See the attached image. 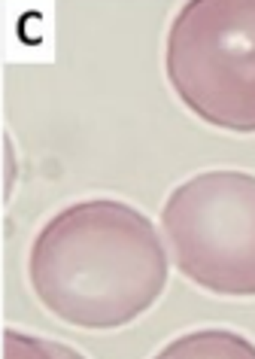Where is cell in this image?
I'll return each instance as SVG.
<instances>
[{
    "label": "cell",
    "mask_w": 255,
    "mask_h": 359,
    "mask_svg": "<svg viewBox=\"0 0 255 359\" xmlns=\"http://www.w3.org/2000/svg\"><path fill=\"white\" fill-rule=\"evenodd\" d=\"M34 295L52 317L79 329H118L161 299L167 256L158 231L125 201H79L34 238Z\"/></svg>",
    "instance_id": "obj_1"
},
{
    "label": "cell",
    "mask_w": 255,
    "mask_h": 359,
    "mask_svg": "<svg viewBox=\"0 0 255 359\" xmlns=\"http://www.w3.org/2000/svg\"><path fill=\"white\" fill-rule=\"evenodd\" d=\"M167 79L216 128L255 131V0H195L167 34Z\"/></svg>",
    "instance_id": "obj_2"
},
{
    "label": "cell",
    "mask_w": 255,
    "mask_h": 359,
    "mask_svg": "<svg viewBox=\"0 0 255 359\" xmlns=\"http://www.w3.org/2000/svg\"><path fill=\"white\" fill-rule=\"evenodd\" d=\"M161 229L182 277L213 295L255 299V174L219 168L186 180Z\"/></svg>",
    "instance_id": "obj_3"
},
{
    "label": "cell",
    "mask_w": 255,
    "mask_h": 359,
    "mask_svg": "<svg viewBox=\"0 0 255 359\" xmlns=\"http://www.w3.org/2000/svg\"><path fill=\"white\" fill-rule=\"evenodd\" d=\"M152 359H255V344L231 329H198L173 338Z\"/></svg>",
    "instance_id": "obj_4"
},
{
    "label": "cell",
    "mask_w": 255,
    "mask_h": 359,
    "mask_svg": "<svg viewBox=\"0 0 255 359\" xmlns=\"http://www.w3.org/2000/svg\"><path fill=\"white\" fill-rule=\"evenodd\" d=\"M4 359H85L79 350L49 338H34L22 332H4Z\"/></svg>",
    "instance_id": "obj_5"
}]
</instances>
